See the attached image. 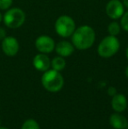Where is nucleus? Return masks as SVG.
I'll return each instance as SVG.
<instances>
[{
	"label": "nucleus",
	"mask_w": 128,
	"mask_h": 129,
	"mask_svg": "<svg viewBox=\"0 0 128 129\" xmlns=\"http://www.w3.org/2000/svg\"><path fill=\"white\" fill-rule=\"evenodd\" d=\"M72 44L75 48L86 50L91 48L96 41V33L91 26L84 25L75 28L72 34Z\"/></svg>",
	"instance_id": "1"
},
{
	"label": "nucleus",
	"mask_w": 128,
	"mask_h": 129,
	"mask_svg": "<svg viewBox=\"0 0 128 129\" xmlns=\"http://www.w3.org/2000/svg\"><path fill=\"white\" fill-rule=\"evenodd\" d=\"M41 83L48 91L57 92L63 87L64 79L60 71L52 69L44 72L41 77Z\"/></svg>",
	"instance_id": "2"
},
{
	"label": "nucleus",
	"mask_w": 128,
	"mask_h": 129,
	"mask_svg": "<svg viewBox=\"0 0 128 129\" xmlns=\"http://www.w3.org/2000/svg\"><path fill=\"white\" fill-rule=\"evenodd\" d=\"M120 48V42L116 36H106L97 47V54L103 58H110L116 54Z\"/></svg>",
	"instance_id": "3"
},
{
	"label": "nucleus",
	"mask_w": 128,
	"mask_h": 129,
	"mask_svg": "<svg viewBox=\"0 0 128 129\" xmlns=\"http://www.w3.org/2000/svg\"><path fill=\"white\" fill-rule=\"evenodd\" d=\"M3 21L8 28L17 29L26 21V13L22 9L18 7L9 8L4 14Z\"/></svg>",
	"instance_id": "4"
},
{
	"label": "nucleus",
	"mask_w": 128,
	"mask_h": 129,
	"mask_svg": "<svg viewBox=\"0 0 128 129\" xmlns=\"http://www.w3.org/2000/svg\"><path fill=\"white\" fill-rule=\"evenodd\" d=\"M75 20L68 15H62L56 19L55 29L56 34L62 38H68L72 36L75 30Z\"/></svg>",
	"instance_id": "5"
},
{
	"label": "nucleus",
	"mask_w": 128,
	"mask_h": 129,
	"mask_svg": "<svg viewBox=\"0 0 128 129\" xmlns=\"http://www.w3.org/2000/svg\"><path fill=\"white\" fill-rule=\"evenodd\" d=\"M106 15L111 19H118L125 12V6L120 0H110L105 6Z\"/></svg>",
	"instance_id": "6"
},
{
	"label": "nucleus",
	"mask_w": 128,
	"mask_h": 129,
	"mask_svg": "<svg viewBox=\"0 0 128 129\" xmlns=\"http://www.w3.org/2000/svg\"><path fill=\"white\" fill-rule=\"evenodd\" d=\"M35 48L39 53L49 54L55 50V42L50 36L40 35L35 40Z\"/></svg>",
	"instance_id": "7"
},
{
	"label": "nucleus",
	"mask_w": 128,
	"mask_h": 129,
	"mask_svg": "<svg viewBox=\"0 0 128 129\" xmlns=\"http://www.w3.org/2000/svg\"><path fill=\"white\" fill-rule=\"evenodd\" d=\"M1 47L4 54L10 57L15 56L19 50V43L13 36H6L5 39L2 40Z\"/></svg>",
	"instance_id": "8"
},
{
	"label": "nucleus",
	"mask_w": 128,
	"mask_h": 129,
	"mask_svg": "<svg viewBox=\"0 0 128 129\" xmlns=\"http://www.w3.org/2000/svg\"><path fill=\"white\" fill-rule=\"evenodd\" d=\"M33 67L37 70L41 72H45L48 70L51 67V60L49 59L46 54H38L33 57L32 60Z\"/></svg>",
	"instance_id": "9"
},
{
	"label": "nucleus",
	"mask_w": 128,
	"mask_h": 129,
	"mask_svg": "<svg viewBox=\"0 0 128 129\" xmlns=\"http://www.w3.org/2000/svg\"><path fill=\"white\" fill-rule=\"evenodd\" d=\"M55 50L58 55L62 56V57H68V56H70L74 53L75 47L69 41H59L57 44H55Z\"/></svg>",
	"instance_id": "10"
},
{
	"label": "nucleus",
	"mask_w": 128,
	"mask_h": 129,
	"mask_svg": "<svg viewBox=\"0 0 128 129\" xmlns=\"http://www.w3.org/2000/svg\"><path fill=\"white\" fill-rule=\"evenodd\" d=\"M111 107L116 112H122L127 107V99L123 94H115L111 99Z\"/></svg>",
	"instance_id": "11"
},
{
	"label": "nucleus",
	"mask_w": 128,
	"mask_h": 129,
	"mask_svg": "<svg viewBox=\"0 0 128 129\" xmlns=\"http://www.w3.org/2000/svg\"><path fill=\"white\" fill-rule=\"evenodd\" d=\"M110 124L115 129H125L128 126V121L124 115L120 112L113 113L110 117Z\"/></svg>",
	"instance_id": "12"
},
{
	"label": "nucleus",
	"mask_w": 128,
	"mask_h": 129,
	"mask_svg": "<svg viewBox=\"0 0 128 129\" xmlns=\"http://www.w3.org/2000/svg\"><path fill=\"white\" fill-rule=\"evenodd\" d=\"M51 66L52 69L57 71H62L66 67V61H65L64 57L62 56H55L53 58V60L51 61Z\"/></svg>",
	"instance_id": "13"
},
{
	"label": "nucleus",
	"mask_w": 128,
	"mask_h": 129,
	"mask_svg": "<svg viewBox=\"0 0 128 129\" xmlns=\"http://www.w3.org/2000/svg\"><path fill=\"white\" fill-rule=\"evenodd\" d=\"M120 30H121V26L116 21H112L108 25L107 31L109 33V35L111 36H117L119 34Z\"/></svg>",
	"instance_id": "14"
},
{
	"label": "nucleus",
	"mask_w": 128,
	"mask_h": 129,
	"mask_svg": "<svg viewBox=\"0 0 128 129\" xmlns=\"http://www.w3.org/2000/svg\"><path fill=\"white\" fill-rule=\"evenodd\" d=\"M21 129H40L39 128V125L38 122L34 119H27L23 123Z\"/></svg>",
	"instance_id": "15"
},
{
	"label": "nucleus",
	"mask_w": 128,
	"mask_h": 129,
	"mask_svg": "<svg viewBox=\"0 0 128 129\" xmlns=\"http://www.w3.org/2000/svg\"><path fill=\"white\" fill-rule=\"evenodd\" d=\"M120 26L124 31L128 32V11L124 12L122 17L120 18Z\"/></svg>",
	"instance_id": "16"
},
{
	"label": "nucleus",
	"mask_w": 128,
	"mask_h": 129,
	"mask_svg": "<svg viewBox=\"0 0 128 129\" xmlns=\"http://www.w3.org/2000/svg\"><path fill=\"white\" fill-rule=\"evenodd\" d=\"M13 0H0V10H8L11 8Z\"/></svg>",
	"instance_id": "17"
},
{
	"label": "nucleus",
	"mask_w": 128,
	"mask_h": 129,
	"mask_svg": "<svg viewBox=\"0 0 128 129\" xmlns=\"http://www.w3.org/2000/svg\"><path fill=\"white\" fill-rule=\"evenodd\" d=\"M6 36V31L3 27H0V40H4Z\"/></svg>",
	"instance_id": "18"
},
{
	"label": "nucleus",
	"mask_w": 128,
	"mask_h": 129,
	"mask_svg": "<svg viewBox=\"0 0 128 129\" xmlns=\"http://www.w3.org/2000/svg\"><path fill=\"white\" fill-rule=\"evenodd\" d=\"M108 94H109L110 96H114L115 94H116V89L114 88V87H110L109 89H108Z\"/></svg>",
	"instance_id": "19"
},
{
	"label": "nucleus",
	"mask_w": 128,
	"mask_h": 129,
	"mask_svg": "<svg viewBox=\"0 0 128 129\" xmlns=\"http://www.w3.org/2000/svg\"><path fill=\"white\" fill-rule=\"evenodd\" d=\"M122 3H123L124 6H125V8H127L128 9V0H123L122 1Z\"/></svg>",
	"instance_id": "20"
},
{
	"label": "nucleus",
	"mask_w": 128,
	"mask_h": 129,
	"mask_svg": "<svg viewBox=\"0 0 128 129\" xmlns=\"http://www.w3.org/2000/svg\"><path fill=\"white\" fill-rule=\"evenodd\" d=\"M125 77L128 78V66L125 68Z\"/></svg>",
	"instance_id": "21"
},
{
	"label": "nucleus",
	"mask_w": 128,
	"mask_h": 129,
	"mask_svg": "<svg viewBox=\"0 0 128 129\" xmlns=\"http://www.w3.org/2000/svg\"><path fill=\"white\" fill-rule=\"evenodd\" d=\"M125 56H126V59L128 60V47L126 48V50H125Z\"/></svg>",
	"instance_id": "22"
},
{
	"label": "nucleus",
	"mask_w": 128,
	"mask_h": 129,
	"mask_svg": "<svg viewBox=\"0 0 128 129\" xmlns=\"http://www.w3.org/2000/svg\"><path fill=\"white\" fill-rule=\"evenodd\" d=\"M2 20H3V15H2L1 12H0V22H1Z\"/></svg>",
	"instance_id": "23"
},
{
	"label": "nucleus",
	"mask_w": 128,
	"mask_h": 129,
	"mask_svg": "<svg viewBox=\"0 0 128 129\" xmlns=\"http://www.w3.org/2000/svg\"><path fill=\"white\" fill-rule=\"evenodd\" d=\"M0 129H9V128H7V127H3V126H0Z\"/></svg>",
	"instance_id": "24"
}]
</instances>
